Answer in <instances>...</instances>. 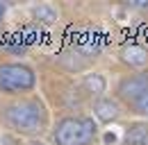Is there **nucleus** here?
Returning a JSON list of instances; mask_svg holds the SVG:
<instances>
[{
	"instance_id": "obj_1",
	"label": "nucleus",
	"mask_w": 148,
	"mask_h": 145,
	"mask_svg": "<svg viewBox=\"0 0 148 145\" xmlns=\"http://www.w3.org/2000/svg\"><path fill=\"white\" fill-rule=\"evenodd\" d=\"M5 123L21 136H39L48 129V109L39 98H23L2 109Z\"/></svg>"
},
{
	"instance_id": "obj_2",
	"label": "nucleus",
	"mask_w": 148,
	"mask_h": 145,
	"mask_svg": "<svg viewBox=\"0 0 148 145\" xmlns=\"http://www.w3.org/2000/svg\"><path fill=\"white\" fill-rule=\"evenodd\" d=\"M98 127L93 118L87 116H66L57 120L53 129V143L55 145H91L96 138Z\"/></svg>"
},
{
	"instance_id": "obj_3",
	"label": "nucleus",
	"mask_w": 148,
	"mask_h": 145,
	"mask_svg": "<svg viewBox=\"0 0 148 145\" xmlns=\"http://www.w3.org/2000/svg\"><path fill=\"white\" fill-rule=\"evenodd\" d=\"M37 84V75L25 64H2L0 66V91L7 95H16L32 91Z\"/></svg>"
},
{
	"instance_id": "obj_4",
	"label": "nucleus",
	"mask_w": 148,
	"mask_h": 145,
	"mask_svg": "<svg viewBox=\"0 0 148 145\" xmlns=\"http://www.w3.org/2000/svg\"><path fill=\"white\" fill-rule=\"evenodd\" d=\"M146 91H148V72H144V75H130L125 79H121L116 93H119L121 100H125L128 104H132V102H134L137 98H141Z\"/></svg>"
},
{
	"instance_id": "obj_5",
	"label": "nucleus",
	"mask_w": 148,
	"mask_h": 145,
	"mask_svg": "<svg viewBox=\"0 0 148 145\" xmlns=\"http://www.w3.org/2000/svg\"><path fill=\"white\" fill-rule=\"evenodd\" d=\"M121 61L130 68H144L148 64V50L139 43H128L121 48Z\"/></svg>"
},
{
	"instance_id": "obj_6",
	"label": "nucleus",
	"mask_w": 148,
	"mask_h": 145,
	"mask_svg": "<svg viewBox=\"0 0 148 145\" xmlns=\"http://www.w3.org/2000/svg\"><path fill=\"white\" fill-rule=\"evenodd\" d=\"M93 116L100 120V123H114L119 116H121V107L116 100L112 98H98L93 102Z\"/></svg>"
},
{
	"instance_id": "obj_7",
	"label": "nucleus",
	"mask_w": 148,
	"mask_h": 145,
	"mask_svg": "<svg viewBox=\"0 0 148 145\" xmlns=\"http://www.w3.org/2000/svg\"><path fill=\"white\" fill-rule=\"evenodd\" d=\"M125 145H148V123H132L123 134Z\"/></svg>"
},
{
	"instance_id": "obj_8",
	"label": "nucleus",
	"mask_w": 148,
	"mask_h": 145,
	"mask_svg": "<svg viewBox=\"0 0 148 145\" xmlns=\"http://www.w3.org/2000/svg\"><path fill=\"white\" fill-rule=\"evenodd\" d=\"M82 89L87 91L89 95L100 98V95L105 93V89H107V79H105L100 72H89V75L82 77Z\"/></svg>"
},
{
	"instance_id": "obj_9",
	"label": "nucleus",
	"mask_w": 148,
	"mask_h": 145,
	"mask_svg": "<svg viewBox=\"0 0 148 145\" xmlns=\"http://www.w3.org/2000/svg\"><path fill=\"white\" fill-rule=\"evenodd\" d=\"M57 9L53 5H48V2H41L37 7H32V18L37 20V23H43V25H53L57 23Z\"/></svg>"
},
{
	"instance_id": "obj_10",
	"label": "nucleus",
	"mask_w": 148,
	"mask_h": 145,
	"mask_svg": "<svg viewBox=\"0 0 148 145\" xmlns=\"http://www.w3.org/2000/svg\"><path fill=\"white\" fill-rule=\"evenodd\" d=\"M130 107H132V111H134V113H139V116H148V91L141 95V98H137Z\"/></svg>"
},
{
	"instance_id": "obj_11",
	"label": "nucleus",
	"mask_w": 148,
	"mask_h": 145,
	"mask_svg": "<svg viewBox=\"0 0 148 145\" xmlns=\"http://www.w3.org/2000/svg\"><path fill=\"white\" fill-rule=\"evenodd\" d=\"M2 16H5V5L0 2V20H2Z\"/></svg>"
},
{
	"instance_id": "obj_12",
	"label": "nucleus",
	"mask_w": 148,
	"mask_h": 145,
	"mask_svg": "<svg viewBox=\"0 0 148 145\" xmlns=\"http://www.w3.org/2000/svg\"><path fill=\"white\" fill-rule=\"evenodd\" d=\"M30 145H43V143H37V141H32V143H30Z\"/></svg>"
}]
</instances>
